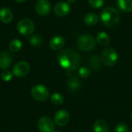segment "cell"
Listing matches in <instances>:
<instances>
[{
  "label": "cell",
  "mask_w": 132,
  "mask_h": 132,
  "mask_svg": "<svg viewBox=\"0 0 132 132\" xmlns=\"http://www.w3.org/2000/svg\"><path fill=\"white\" fill-rule=\"evenodd\" d=\"M57 62L67 73H72L80 67L81 56L73 50L67 49L59 53L57 55Z\"/></svg>",
  "instance_id": "1"
},
{
  "label": "cell",
  "mask_w": 132,
  "mask_h": 132,
  "mask_svg": "<svg viewBox=\"0 0 132 132\" xmlns=\"http://www.w3.org/2000/svg\"><path fill=\"white\" fill-rule=\"evenodd\" d=\"M101 20L102 23L108 27H114L118 24L120 22V13L114 7H106L104 8L100 15Z\"/></svg>",
  "instance_id": "2"
},
{
  "label": "cell",
  "mask_w": 132,
  "mask_h": 132,
  "mask_svg": "<svg viewBox=\"0 0 132 132\" xmlns=\"http://www.w3.org/2000/svg\"><path fill=\"white\" fill-rule=\"evenodd\" d=\"M77 46L79 50L87 52L94 49L96 41L90 35H81L77 40Z\"/></svg>",
  "instance_id": "3"
},
{
  "label": "cell",
  "mask_w": 132,
  "mask_h": 132,
  "mask_svg": "<svg viewBox=\"0 0 132 132\" xmlns=\"http://www.w3.org/2000/svg\"><path fill=\"white\" fill-rule=\"evenodd\" d=\"M101 60L104 65L112 67L118 62V54L114 48L108 47L103 50L101 55Z\"/></svg>",
  "instance_id": "4"
},
{
  "label": "cell",
  "mask_w": 132,
  "mask_h": 132,
  "mask_svg": "<svg viewBox=\"0 0 132 132\" xmlns=\"http://www.w3.org/2000/svg\"><path fill=\"white\" fill-rule=\"evenodd\" d=\"M31 95L36 101L44 102L49 98L50 92L45 86L37 84L32 87V88L31 89Z\"/></svg>",
  "instance_id": "5"
},
{
  "label": "cell",
  "mask_w": 132,
  "mask_h": 132,
  "mask_svg": "<svg viewBox=\"0 0 132 132\" xmlns=\"http://www.w3.org/2000/svg\"><path fill=\"white\" fill-rule=\"evenodd\" d=\"M17 29L20 34L27 36L32 34L35 30V25L32 20L29 19H23L18 22Z\"/></svg>",
  "instance_id": "6"
},
{
  "label": "cell",
  "mask_w": 132,
  "mask_h": 132,
  "mask_svg": "<svg viewBox=\"0 0 132 132\" xmlns=\"http://www.w3.org/2000/svg\"><path fill=\"white\" fill-rule=\"evenodd\" d=\"M37 126L41 132H53L55 129V125L53 120L46 116L42 117L37 122Z\"/></svg>",
  "instance_id": "7"
},
{
  "label": "cell",
  "mask_w": 132,
  "mask_h": 132,
  "mask_svg": "<svg viewBox=\"0 0 132 132\" xmlns=\"http://www.w3.org/2000/svg\"><path fill=\"white\" fill-rule=\"evenodd\" d=\"M30 70L29 64L26 61H20L17 63L12 70V73L17 77H23L26 76Z\"/></svg>",
  "instance_id": "8"
},
{
  "label": "cell",
  "mask_w": 132,
  "mask_h": 132,
  "mask_svg": "<svg viewBox=\"0 0 132 132\" xmlns=\"http://www.w3.org/2000/svg\"><path fill=\"white\" fill-rule=\"evenodd\" d=\"M70 114L66 110H60L54 115V122L60 127H63L69 122Z\"/></svg>",
  "instance_id": "9"
},
{
  "label": "cell",
  "mask_w": 132,
  "mask_h": 132,
  "mask_svg": "<svg viewBox=\"0 0 132 132\" xmlns=\"http://www.w3.org/2000/svg\"><path fill=\"white\" fill-rule=\"evenodd\" d=\"M35 9L39 15H47L50 13L51 9L50 2L48 0H37Z\"/></svg>",
  "instance_id": "10"
},
{
  "label": "cell",
  "mask_w": 132,
  "mask_h": 132,
  "mask_svg": "<svg viewBox=\"0 0 132 132\" xmlns=\"http://www.w3.org/2000/svg\"><path fill=\"white\" fill-rule=\"evenodd\" d=\"M70 11V6L69 3L64 2H58L54 7L55 14L60 17L66 16L67 15L69 14Z\"/></svg>",
  "instance_id": "11"
},
{
  "label": "cell",
  "mask_w": 132,
  "mask_h": 132,
  "mask_svg": "<svg viewBox=\"0 0 132 132\" xmlns=\"http://www.w3.org/2000/svg\"><path fill=\"white\" fill-rule=\"evenodd\" d=\"M12 63V56L6 51L0 52V69L5 70L9 68Z\"/></svg>",
  "instance_id": "12"
},
{
  "label": "cell",
  "mask_w": 132,
  "mask_h": 132,
  "mask_svg": "<svg viewBox=\"0 0 132 132\" xmlns=\"http://www.w3.org/2000/svg\"><path fill=\"white\" fill-rule=\"evenodd\" d=\"M65 39L61 36H55L50 41V47L53 50H59L63 47Z\"/></svg>",
  "instance_id": "13"
},
{
  "label": "cell",
  "mask_w": 132,
  "mask_h": 132,
  "mask_svg": "<svg viewBox=\"0 0 132 132\" xmlns=\"http://www.w3.org/2000/svg\"><path fill=\"white\" fill-rule=\"evenodd\" d=\"M67 87L70 92L75 93L78 91L81 87V81L77 77L72 76L69 78L67 81Z\"/></svg>",
  "instance_id": "14"
},
{
  "label": "cell",
  "mask_w": 132,
  "mask_h": 132,
  "mask_svg": "<svg viewBox=\"0 0 132 132\" xmlns=\"http://www.w3.org/2000/svg\"><path fill=\"white\" fill-rule=\"evenodd\" d=\"M13 19L12 12L6 7L0 9V20L4 23H9Z\"/></svg>",
  "instance_id": "15"
},
{
  "label": "cell",
  "mask_w": 132,
  "mask_h": 132,
  "mask_svg": "<svg viewBox=\"0 0 132 132\" xmlns=\"http://www.w3.org/2000/svg\"><path fill=\"white\" fill-rule=\"evenodd\" d=\"M94 132H108L109 128L108 123L104 120H97L93 126Z\"/></svg>",
  "instance_id": "16"
},
{
  "label": "cell",
  "mask_w": 132,
  "mask_h": 132,
  "mask_svg": "<svg viewBox=\"0 0 132 132\" xmlns=\"http://www.w3.org/2000/svg\"><path fill=\"white\" fill-rule=\"evenodd\" d=\"M96 42L101 46H107L110 43L109 35L104 32H99L96 36Z\"/></svg>",
  "instance_id": "17"
},
{
  "label": "cell",
  "mask_w": 132,
  "mask_h": 132,
  "mask_svg": "<svg viewBox=\"0 0 132 132\" xmlns=\"http://www.w3.org/2000/svg\"><path fill=\"white\" fill-rule=\"evenodd\" d=\"M98 20H99L98 16L96 14L92 13V12L87 13L84 18V21L85 24L89 26H95L98 22Z\"/></svg>",
  "instance_id": "18"
},
{
  "label": "cell",
  "mask_w": 132,
  "mask_h": 132,
  "mask_svg": "<svg viewBox=\"0 0 132 132\" xmlns=\"http://www.w3.org/2000/svg\"><path fill=\"white\" fill-rule=\"evenodd\" d=\"M118 5L122 12H130L132 11V0H118Z\"/></svg>",
  "instance_id": "19"
},
{
  "label": "cell",
  "mask_w": 132,
  "mask_h": 132,
  "mask_svg": "<svg viewBox=\"0 0 132 132\" xmlns=\"http://www.w3.org/2000/svg\"><path fill=\"white\" fill-rule=\"evenodd\" d=\"M50 101L55 105H60L63 103L64 97L60 93H54L50 96Z\"/></svg>",
  "instance_id": "20"
},
{
  "label": "cell",
  "mask_w": 132,
  "mask_h": 132,
  "mask_svg": "<svg viewBox=\"0 0 132 132\" xmlns=\"http://www.w3.org/2000/svg\"><path fill=\"white\" fill-rule=\"evenodd\" d=\"M101 60H100L97 56H91L89 60L90 66L94 70H99L101 69Z\"/></svg>",
  "instance_id": "21"
},
{
  "label": "cell",
  "mask_w": 132,
  "mask_h": 132,
  "mask_svg": "<svg viewBox=\"0 0 132 132\" xmlns=\"http://www.w3.org/2000/svg\"><path fill=\"white\" fill-rule=\"evenodd\" d=\"M22 42L19 39H15L10 42L9 48L12 52H18L22 48Z\"/></svg>",
  "instance_id": "22"
},
{
  "label": "cell",
  "mask_w": 132,
  "mask_h": 132,
  "mask_svg": "<svg viewBox=\"0 0 132 132\" xmlns=\"http://www.w3.org/2000/svg\"><path fill=\"white\" fill-rule=\"evenodd\" d=\"M29 43L33 46H39L43 43V38L38 34L33 35L32 36H31Z\"/></svg>",
  "instance_id": "23"
},
{
  "label": "cell",
  "mask_w": 132,
  "mask_h": 132,
  "mask_svg": "<svg viewBox=\"0 0 132 132\" xmlns=\"http://www.w3.org/2000/svg\"><path fill=\"white\" fill-rule=\"evenodd\" d=\"M88 2L92 8L99 9V8H101L104 5L105 1L104 0H88Z\"/></svg>",
  "instance_id": "24"
},
{
  "label": "cell",
  "mask_w": 132,
  "mask_h": 132,
  "mask_svg": "<svg viewBox=\"0 0 132 132\" xmlns=\"http://www.w3.org/2000/svg\"><path fill=\"white\" fill-rule=\"evenodd\" d=\"M12 76H13V73L9 70H4L1 73V78L5 82H9L12 78Z\"/></svg>",
  "instance_id": "25"
},
{
  "label": "cell",
  "mask_w": 132,
  "mask_h": 132,
  "mask_svg": "<svg viewBox=\"0 0 132 132\" xmlns=\"http://www.w3.org/2000/svg\"><path fill=\"white\" fill-rule=\"evenodd\" d=\"M78 74L82 78H87L90 76V70L87 67H83L80 68Z\"/></svg>",
  "instance_id": "26"
},
{
  "label": "cell",
  "mask_w": 132,
  "mask_h": 132,
  "mask_svg": "<svg viewBox=\"0 0 132 132\" xmlns=\"http://www.w3.org/2000/svg\"><path fill=\"white\" fill-rule=\"evenodd\" d=\"M114 132H128V128L125 124L121 123L117 125L114 128Z\"/></svg>",
  "instance_id": "27"
},
{
  "label": "cell",
  "mask_w": 132,
  "mask_h": 132,
  "mask_svg": "<svg viewBox=\"0 0 132 132\" xmlns=\"http://www.w3.org/2000/svg\"><path fill=\"white\" fill-rule=\"evenodd\" d=\"M77 0H67V2H68V3H74L75 2H76Z\"/></svg>",
  "instance_id": "28"
},
{
  "label": "cell",
  "mask_w": 132,
  "mask_h": 132,
  "mask_svg": "<svg viewBox=\"0 0 132 132\" xmlns=\"http://www.w3.org/2000/svg\"><path fill=\"white\" fill-rule=\"evenodd\" d=\"M16 2H19V3H22V2H24L25 1H26V0H15Z\"/></svg>",
  "instance_id": "29"
},
{
  "label": "cell",
  "mask_w": 132,
  "mask_h": 132,
  "mask_svg": "<svg viewBox=\"0 0 132 132\" xmlns=\"http://www.w3.org/2000/svg\"><path fill=\"white\" fill-rule=\"evenodd\" d=\"M131 120H132V113H131Z\"/></svg>",
  "instance_id": "30"
},
{
  "label": "cell",
  "mask_w": 132,
  "mask_h": 132,
  "mask_svg": "<svg viewBox=\"0 0 132 132\" xmlns=\"http://www.w3.org/2000/svg\"><path fill=\"white\" fill-rule=\"evenodd\" d=\"M53 132H60V131H53Z\"/></svg>",
  "instance_id": "31"
}]
</instances>
